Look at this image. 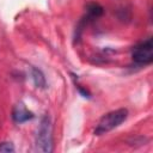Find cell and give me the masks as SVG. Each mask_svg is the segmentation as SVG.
Wrapping results in <instances>:
<instances>
[{"label":"cell","mask_w":153,"mask_h":153,"mask_svg":"<svg viewBox=\"0 0 153 153\" xmlns=\"http://www.w3.org/2000/svg\"><path fill=\"white\" fill-rule=\"evenodd\" d=\"M36 149L42 153H50L53 151V129L48 115L41 118L36 134Z\"/></svg>","instance_id":"7a4b0ae2"},{"label":"cell","mask_w":153,"mask_h":153,"mask_svg":"<svg viewBox=\"0 0 153 153\" xmlns=\"http://www.w3.org/2000/svg\"><path fill=\"white\" fill-rule=\"evenodd\" d=\"M12 117H13V121L17 122V123H23V122H26L29 120H32L35 117L33 112H31L30 110L26 109V106L22 103L17 104L13 109V112H12Z\"/></svg>","instance_id":"277c9868"},{"label":"cell","mask_w":153,"mask_h":153,"mask_svg":"<svg viewBox=\"0 0 153 153\" xmlns=\"http://www.w3.org/2000/svg\"><path fill=\"white\" fill-rule=\"evenodd\" d=\"M78 90H79V92L81 93V96H82V97H85V98H90V97H91V96H90V93H88L85 88H82L81 86H79V85H78Z\"/></svg>","instance_id":"ba28073f"},{"label":"cell","mask_w":153,"mask_h":153,"mask_svg":"<svg viewBox=\"0 0 153 153\" xmlns=\"http://www.w3.org/2000/svg\"><path fill=\"white\" fill-rule=\"evenodd\" d=\"M31 76L33 80V84L36 87L38 88H44L47 86V81H45V76L44 74L36 67H31Z\"/></svg>","instance_id":"5b68a950"},{"label":"cell","mask_w":153,"mask_h":153,"mask_svg":"<svg viewBox=\"0 0 153 153\" xmlns=\"http://www.w3.org/2000/svg\"><path fill=\"white\" fill-rule=\"evenodd\" d=\"M131 59L137 65H149L153 61V42L147 38L131 49Z\"/></svg>","instance_id":"3957f363"},{"label":"cell","mask_w":153,"mask_h":153,"mask_svg":"<svg viewBox=\"0 0 153 153\" xmlns=\"http://www.w3.org/2000/svg\"><path fill=\"white\" fill-rule=\"evenodd\" d=\"M0 152L12 153L14 152V146L12 142H0Z\"/></svg>","instance_id":"52a82bcc"},{"label":"cell","mask_w":153,"mask_h":153,"mask_svg":"<svg viewBox=\"0 0 153 153\" xmlns=\"http://www.w3.org/2000/svg\"><path fill=\"white\" fill-rule=\"evenodd\" d=\"M127 117H128V110L123 108L105 114L99 120L97 127L94 128V135L99 136V135H104L109 133L110 130L121 126L127 120Z\"/></svg>","instance_id":"6da1fadb"},{"label":"cell","mask_w":153,"mask_h":153,"mask_svg":"<svg viewBox=\"0 0 153 153\" xmlns=\"http://www.w3.org/2000/svg\"><path fill=\"white\" fill-rule=\"evenodd\" d=\"M103 14V7L99 4L92 2L87 6V16L88 18H97Z\"/></svg>","instance_id":"8992f818"}]
</instances>
